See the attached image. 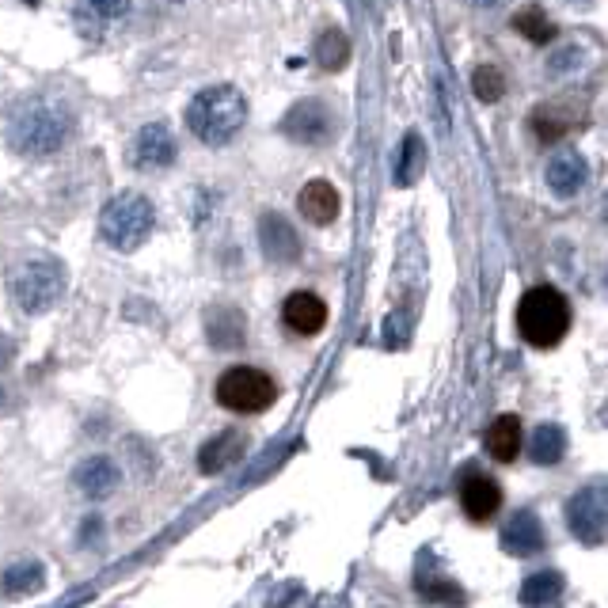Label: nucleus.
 Instances as JSON below:
<instances>
[{"instance_id": "obj_17", "label": "nucleus", "mask_w": 608, "mask_h": 608, "mask_svg": "<svg viewBox=\"0 0 608 608\" xmlns=\"http://www.w3.org/2000/svg\"><path fill=\"white\" fill-rule=\"evenodd\" d=\"M73 479L88 498H111L118 491V483H122V472H118V464L111 456H88V460L76 464Z\"/></svg>"}, {"instance_id": "obj_21", "label": "nucleus", "mask_w": 608, "mask_h": 608, "mask_svg": "<svg viewBox=\"0 0 608 608\" xmlns=\"http://www.w3.org/2000/svg\"><path fill=\"white\" fill-rule=\"evenodd\" d=\"M483 445H487V453H491L498 464H510V460H517V453H521V418H517V415H498L491 426H487Z\"/></svg>"}, {"instance_id": "obj_13", "label": "nucleus", "mask_w": 608, "mask_h": 608, "mask_svg": "<svg viewBox=\"0 0 608 608\" xmlns=\"http://www.w3.org/2000/svg\"><path fill=\"white\" fill-rule=\"evenodd\" d=\"M282 320L297 335H320L323 327H327V301H323L320 293H312V289H297V293L285 297Z\"/></svg>"}, {"instance_id": "obj_5", "label": "nucleus", "mask_w": 608, "mask_h": 608, "mask_svg": "<svg viewBox=\"0 0 608 608\" xmlns=\"http://www.w3.org/2000/svg\"><path fill=\"white\" fill-rule=\"evenodd\" d=\"M213 399L232 415H263L278 399V380L255 365H232L213 384Z\"/></svg>"}, {"instance_id": "obj_16", "label": "nucleus", "mask_w": 608, "mask_h": 608, "mask_svg": "<svg viewBox=\"0 0 608 608\" xmlns=\"http://www.w3.org/2000/svg\"><path fill=\"white\" fill-rule=\"evenodd\" d=\"M244 453H247L244 430H221V434L209 437L206 445L198 449V468H202V475H217L232 468L236 460H244Z\"/></svg>"}, {"instance_id": "obj_8", "label": "nucleus", "mask_w": 608, "mask_h": 608, "mask_svg": "<svg viewBox=\"0 0 608 608\" xmlns=\"http://www.w3.org/2000/svg\"><path fill=\"white\" fill-rule=\"evenodd\" d=\"M282 133L297 145H327L335 137V118H331V107L320 103V99H304L293 111L285 114Z\"/></svg>"}, {"instance_id": "obj_4", "label": "nucleus", "mask_w": 608, "mask_h": 608, "mask_svg": "<svg viewBox=\"0 0 608 608\" xmlns=\"http://www.w3.org/2000/svg\"><path fill=\"white\" fill-rule=\"evenodd\" d=\"M152 225H156V209L145 194L126 190V194H114L111 202L99 213V236L103 244L114 251H133L149 240Z\"/></svg>"}, {"instance_id": "obj_18", "label": "nucleus", "mask_w": 608, "mask_h": 608, "mask_svg": "<svg viewBox=\"0 0 608 608\" xmlns=\"http://www.w3.org/2000/svg\"><path fill=\"white\" fill-rule=\"evenodd\" d=\"M297 209H301L312 225H331V221L339 217L342 198L327 179H312V183H304L301 194H297Z\"/></svg>"}, {"instance_id": "obj_29", "label": "nucleus", "mask_w": 608, "mask_h": 608, "mask_svg": "<svg viewBox=\"0 0 608 608\" xmlns=\"http://www.w3.org/2000/svg\"><path fill=\"white\" fill-rule=\"evenodd\" d=\"M418 593L430 597V601H449V605H460V601H464V589L445 582V578H437L434 586H418Z\"/></svg>"}, {"instance_id": "obj_7", "label": "nucleus", "mask_w": 608, "mask_h": 608, "mask_svg": "<svg viewBox=\"0 0 608 608\" xmlns=\"http://www.w3.org/2000/svg\"><path fill=\"white\" fill-rule=\"evenodd\" d=\"M567 529L574 540H582L586 548H601L608 529V494L605 483H589L578 487L567 502Z\"/></svg>"}, {"instance_id": "obj_6", "label": "nucleus", "mask_w": 608, "mask_h": 608, "mask_svg": "<svg viewBox=\"0 0 608 608\" xmlns=\"http://www.w3.org/2000/svg\"><path fill=\"white\" fill-rule=\"evenodd\" d=\"M12 293H16V304L27 316L50 312L65 297V266L50 259V255L46 259H27V263L19 266Z\"/></svg>"}, {"instance_id": "obj_30", "label": "nucleus", "mask_w": 608, "mask_h": 608, "mask_svg": "<svg viewBox=\"0 0 608 608\" xmlns=\"http://www.w3.org/2000/svg\"><path fill=\"white\" fill-rule=\"evenodd\" d=\"M586 61V50H578V46H567V50H559L555 57H548V73L551 76H563L567 69H578Z\"/></svg>"}, {"instance_id": "obj_24", "label": "nucleus", "mask_w": 608, "mask_h": 608, "mask_svg": "<svg viewBox=\"0 0 608 608\" xmlns=\"http://www.w3.org/2000/svg\"><path fill=\"white\" fill-rule=\"evenodd\" d=\"M42 582H46V570H42V563H35V559H19V563H12V567L0 574V589H4L8 597H27V593L42 589Z\"/></svg>"}, {"instance_id": "obj_19", "label": "nucleus", "mask_w": 608, "mask_h": 608, "mask_svg": "<svg viewBox=\"0 0 608 608\" xmlns=\"http://www.w3.org/2000/svg\"><path fill=\"white\" fill-rule=\"evenodd\" d=\"M567 593V578L559 570H536L521 582V605L525 608H559Z\"/></svg>"}, {"instance_id": "obj_9", "label": "nucleus", "mask_w": 608, "mask_h": 608, "mask_svg": "<svg viewBox=\"0 0 608 608\" xmlns=\"http://www.w3.org/2000/svg\"><path fill=\"white\" fill-rule=\"evenodd\" d=\"M175 137H171V130L164 126V122H149V126H141L137 130V137H133L130 145V156L133 164L141 171H160L168 168V164H175Z\"/></svg>"}, {"instance_id": "obj_22", "label": "nucleus", "mask_w": 608, "mask_h": 608, "mask_svg": "<svg viewBox=\"0 0 608 608\" xmlns=\"http://www.w3.org/2000/svg\"><path fill=\"white\" fill-rule=\"evenodd\" d=\"M529 456L540 464V468H551L567 456V430L555 426V422H544L532 430V441H529Z\"/></svg>"}, {"instance_id": "obj_26", "label": "nucleus", "mask_w": 608, "mask_h": 608, "mask_svg": "<svg viewBox=\"0 0 608 608\" xmlns=\"http://www.w3.org/2000/svg\"><path fill=\"white\" fill-rule=\"evenodd\" d=\"M426 168V145L418 133H407L403 137V149H399V164H396V183L399 187H411L418 175Z\"/></svg>"}, {"instance_id": "obj_15", "label": "nucleus", "mask_w": 608, "mask_h": 608, "mask_svg": "<svg viewBox=\"0 0 608 608\" xmlns=\"http://www.w3.org/2000/svg\"><path fill=\"white\" fill-rule=\"evenodd\" d=\"M130 8H133V0H76L73 19L84 35L99 38L130 16Z\"/></svg>"}, {"instance_id": "obj_27", "label": "nucleus", "mask_w": 608, "mask_h": 608, "mask_svg": "<svg viewBox=\"0 0 608 608\" xmlns=\"http://www.w3.org/2000/svg\"><path fill=\"white\" fill-rule=\"evenodd\" d=\"M513 31L525 35L529 42H536V46H548L551 38H555V23L544 16V8L529 4V8H521V12L513 16Z\"/></svg>"}, {"instance_id": "obj_3", "label": "nucleus", "mask_w": 608, "mask_h": 608, "mask_svg": "<svg viewBox=\"0 0 608 608\" xmlns=\"http://www.w3.org/2000/svg\"><path fill=\"white\" fill-rule=\"evenodd\" d=\"M517 331L536 350L559 346L570 331V301L555 285H532L517 301Z\"/></svg>"}, {"instance_id": "obj_25", "label": "nucleus", "mask_w": 608, "mask_h": 608, "mask_svg": "<svg viewBox=\"0 0 608 608\" xmlns=\"http://www.w3.org/2000/svg\"><path fill=\"white\" fill-rule=\"evenodd\" d=\"M529 126H532V137H536L540 145H559V141L574 130V118H567L563 107H536Z\"/></svg>"}, {"instance_id": "obj_11", "label": "nucleus", "mask_w": 608, "mask_h": 608, "mask_svg": "<svg viewBox=\"0 0 608 608\" xmlns=\"http://www.w3.org/2000/svg\"><path fill=\"white\" fill-rule=\"evenodd\" d=\"M259 244H263L266 259L278 266H289L301 259V236H297V228L289 225L282 213H263V221H259Z\"/></svg>"}, {"instance_id": "obj_23", "label": "nucleus", "mask_w": 608, "mask_h": 608, "mask_svg": "<svg viewBox=\"0 0 608 608\" xmlns=\"http://www.w3.org/2000/svg\"><path fill=\"white\" fill-rule=\"evenodd\" d=\"M350 35L339 31V27H327L320 38H316V65H320L323 73H339L350 65Z\"/></svg>"}, {"instance_id": "obj_28", "label": "nucleus", "mask_w": 608, "mask_h": 608, "mask_svg": "<svg viewBox=\"0 0 608 608\" xmlns=\"http://www.w3.org/2000/svg\"><path fill=\"white\" fill-rule=\"evenodd\" d=\"M472 92L479 103H498L506 95V73L498 65H479L472 73Z\"/></svg>"}, {"instance_id": "obj_31", "label": "nucleus", "mask_w": 608, "mask_h": 608, "mask_svg": "<svg viewBox=\"0 0 608 608\" xmlns=\"http://www.w3.org/2000/svg\"><path fill=\"white\" fill-rule=\"evenodd\" d=\"M472 4H479V8H494L498 0H472Z\"/></svg>"}, {"instance_id": "obj_14", "label": "nucleus", "mask_w": 608, "mask_h": 608, "mask_svg": "<svg viewBox=\"0 0 608 608\" xmlns=\"http://www.w3.org/2000/svg\"><path fill=\"white\" fill-rule=\"evenodd\" d=\"M586 175H589V164L578 149H559L548 160V168H544L548 190L559 194V198H574L578 190L586 187Z\"/></svg>"}, {"instance_id": "obj_1", "label": "nucleus", "mask_w": 608, "mask_h": 608, "mask_svg": "<svg viewBox=\"0 0 608 608\" xmlns=\"http://www.w3.org/2000/svg\"><path fill=\"white\" fill-rule=\"evenodd\" d=\"M73 130L76 122L69 107L50 99V95H38V99H27L23 107H16L12 122H8V145L19 156L46 160V156H54L73 141Z\"/></svg>"}, {"instance_id": "obj_10", "label": "nucleus", "mask_w": 608, "mask_h": 608, "mask_svg": "<svg viewBox=\"0 0 608 608\" xmlns=\"http://www.w3.org/2000/svg\"><path fill=\"white\" fill-rule=\"evenodd\" d=\"M498 544L506 555L513 559H532V555H540L544 551V525H540V517L532 510H517L502 525V536H498Z\"/></svg>"}, {"instance_id": "obj_2", "label": "nucleus", "mask_w": 608, "mask_h": 608, "mask_svg": "<svg viewBox=\"0 0 608 608\" xmlns=\"http://www.w3.org/2000/svg\"><path fill=\"white\" fill-rule=\"evenodd\" d=\"M247 122V95L236 84H209L190 99L187 126L206 145H228Z\"/></svg>"}, {"instance_id": "obj_12", "label": "nucleus", "mask_w": 608, "mask_h": 608, "mask_svg": "<svg viewBox=\"0 0 608 608\" xmlns=\"http://www.w3.org/2000/svg\"><path fill=\"white\" fill-rule=\"evenodd\" d=\"M460 506L464 513L472 517V521H491L494 513L502 510V487H498V479L483 472H468L460 479Z\"/></svg>"}, {"instance_id": "obj_20", "label": "nucleus", "mask_w": 608, "mask_h": 608, "mask_svg": "<svg viewBox=\"0 0 608 608\" xmlns=\"http://www.w3.org/2000/svg\"><path fill=\"white\" fill-rule=\"evenodd\" d=\"M206 331H209V342L217 346V350H236V346H244V335H247V320L240 308H213L206 316Z\"/></svg>"}]
</instances>
